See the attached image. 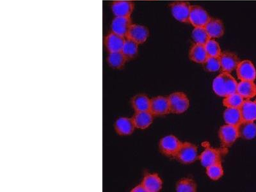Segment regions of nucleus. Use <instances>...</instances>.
Instances as JSON below:
<instances>
[{
  "label": "nucleus",
  "instance_id": "obj_1",
  "mask_svg": "<svg viewBox=\"0 0 256 192\" xmlns=\"http://www.w3.org/2000/svg\"><path fill=\"white\" fill-rule=\"evenodd\" d=\"M238 83L230 73L222 72L216 76L212 82V90L217 96L225 98L236 93Z\"/></svg>",
  "mask_w": 256,
  "mask_h": 192
},
{
  "label": "nucleus",
  "instance_id": "obj_2",
  "mask_svg": "<svg viewBox=\"0 0 256 192\" xmlns=\"http://www.w3.org/2000/svg\"><path fill=\"white\" fill-rule=\"evenodd\" d=\"M198 148L194 144L188 142H182L174 158L180 163L184 164H194L198 159Z\"/></svg>",
  "mask_w": 256,
  "mask_h": 192
},
{
  "label": "nucleus",
  "instance_id": "obj_3",
  "mask_svg": "<svg viewBox=\"0 0 256 192\" xmlns=\"http://www.w3.org/2000/svg\"><path fill=\"white\" fill-rule=\"evenodd\" d=\"M168 98L170 113L179 115L188 110L190 107V100L184 92H173L169 95Z\"/></svg>",
  "mask_w": 256,
  "mask_h": 192
},
{
  "label": "nucleus",
  "instance_id": "obj_4",
  "mask_svg": "<svg viewBox=\"0 0 256 192\" xmlns=\"http://www.w3.org/2000/svg\"><path fill=\"white\" fill-rule=\"evenodd\" d=\"M182 144V142L175 136H164L159 142L160 152L164 156L175 158Z\"/></svg>",
  "mask_w": 256,
  "mask_h": 192
},
{
  "label": "nucleus",
  "instance_id": "obj_5",
  "mask_svg": "<svg viewBox=\"0 0 256 192\" xmlns=\"http://www.w3.org/2000/svg\"><path fill=\"white\" fill-rule=\"evenodd\" d=\"M218 138L223 147H230L239 138L237 126L227 124L222 126L219 129Z\"/></svg>",
  "mask_w": 256,
  "mask_h": 192
},
{
  "label": "nucleus",
  "instance_id": "obj_6",
  "mask_svg": "<svg viewBox=\"0 0 256 192\" xmlns=\"http://www.w3.org/2000/svg\"><path fill=\"white\" fill-rule=\"evenodd\" d=\"M154 116H161L170 113L168 97L159 96L150 99V110Z\"/></svg>",
  "mask_w": 256,
  "mask_h": 192
},
{
  "label": "nucleus",
  "instance_id": "obj_7",
  "mask_svg": "<svg viewBox=\"0 0 256 192\" xmlns=\"http://www.w3.org/2000/svg\"><path fill=\"white\" fill-rule=\"evenodd\" d=\"M236 75L240 81L254 82L256 78V70L250 60L240 61L236 68Z\"/></svg>",
  "mask_w": 256,
  "mask_h": 192
},
{
  "label": "nucleus",
  "instance_id": "obj_8",
  "mask_svg": "<svg viewBox=\"0 0 256 192\" xmlns=\"http://www.w3.org/2000/svg\"><path fill=\"white\" fill-rule=\"evenodd\" d=\"M210 20L206 10L200 6H191L189 22L194 27H204Z\"/></svg>",
  "mask_w": 256,
  "mask_h": 192
},
{
  "label": "nucleus",
  "instance_id": "obj_9",
  "mask_svg": "<svg viewBox=\"0 0 256 192\" xmlns=\"http://www.w3.org/2000/svg\"><path fill=\"white\" fill-rule=\"evenodd\" d=\"M171 12L174 18L178 22H189L190 13L191 6L188 2H176L170 4Z\"/></svg>",
  "mask_w": 256,
  "mask_h": 192
},
{
  "label": "nucleus",
  "instance_id": "obj_10",
  "mask_svg": "<svg viewBox=\"0 0 256 192\" xmlns=\"http://www.w3.org/2000/svg\"><path fill=\"white\" fill-rule=\"evenodd\" d=\"M220 61L221 70L223 72L230 73L236 70L240 63L238 57L234 52H222L219 56Z\"/></svg>",
  "mask_w": 256,
  "mask_h": 192
},
{
  "label": "nucleus",
  "instance_id": "obj_11",
  "mask_svg": "<svg viewBox=\"0 0 256 192\" xmlns=\"http://www.w3.org/2000/svg\"><path fill=\"white\" fill-rule=\"evenodd\" d=\"M132 25L130 17H115L112 22L111 32L126 38Z\"/></svg>",
  "mask_w": 256,
  "mask_h": 192
},
{
  "label": "nucleus",
  "instance_id": "obj_12",
  "mask_svg": "<svg viewBox=\"0 0 256 192\" xmlns=\"http://www.w3.org/2000/svg\"><path fill=\"white\" fill-rule=\"evenodd\" d=\"M114 128L118 136H129L134 134L136 128L132 118L120 116L116 120Z\"/></svg>",
  "mask_w": 256,
  "mask_h": 192
},
{
  "label": "nucleus",
  "instance_id": "obj_13",
  "mask_svg": "<svg viewBox=\"0 0 256 192\" xmlns=\"http://www.w3.org/2000/svg\"><path fill=\"white\" fill-rule=\"evenodd\" d=\"M126 38L111 32L104 38L105 48L108 52L122 51Z\"/></svg>",
  "mask_w": 256,
  "mask_h": 192
},
{
  "label": "nucleus",
  "instance_id": "obj_14",
  "mask_svg": "<svg viewBox=\"0 0 256 192\" xmlns=\"http://www.w3.org/2000/svg\"><path fill=\"white\" fill-rule=\"evenodd\" d=\"M148 35L150 32L146 26L138 24H132L126 38L134 40L138 44H142L147 40Z\"/></svg>",
  "mask_w": 256,
  "mask_h": 192
},
{
  "label": "nucleus",
  "instance_id": "obj_15",
  "mask_svg": "<svg viewBox=\"0 0 256 192\" xmlns=\"http://www.w3.org/2000/svg\"><path fill=\"white\" fill-rule=\"evenodd\" d=\"M142 184L148 192H158L163 186V182L156 173L146 174L142 180Z\"/></svg>",
  "mask_w": 256,
  "mask_h": 192
},
{
  "label": "nucleus",
  "instance_id": "obj_16",
  "mask_svg": "<svg viewBox=\"0 0 256 192\" xmlns=\"http://www.w3.org/2000/svg\"><path fill=\"white\" fill-rule=\"evenodd\" d=\"M198 159L202 166L206 168L212 164L221 162L220 152L216 148L207 147L204 152L201 153Z\"/></svg>",
  "mask_w": 256,
  "mask_h": 192
},
{
  "label": "nucleus",
  "instance_id": "obj_17",
  "mask_svg": "<svg viewBox=\"0 0 256 192\" xmlns=\"http://www.w3.org/2000/svg\"><path fill=\"white\" fill-rule=\"evenodd\" d=\"M134 4L130 1H116L112 4L115 17H130L134 12Z\"/></svg>",
  "mask_w": 256,
  "mask_h": 192
},
{
  "label": "nucleus",
  "instance_id": "obj_18",
  "mask_svg": "<svg viewBox=\"0 0 256 192\" xmlns=\"http://www.w3.org/2000/svg\"><path fill=\"white\" fill-rule=\"evenodd\" d=\"M154 116L150 111L136 112L132 118L137 129L146 130L152 124Z\"/></svg>",
  "mask_w": 256,
  "mask_h": 192
},
{
  "label": "nucleus",
  "instance_id": "obj_19",
  "mask_svg": "<svg viewBox=\"0 0 256 192\" xmlns=\"http://www.w3.org/2000/svg\"><path fill=\"white\" fill-rule=\"evenodd\" d=\"M237 128L239 138L244 140H252L256 136V124L254 121L243 120Z\"/></svg>",
  "mask_w": 256,
  "mask_h": 192
},
{
  "label": "nucleus",
  "instance_id": "obj_20",
  "mask_svg": "<svg viewBox=\"0 0 256 192\" xmlns=\"http://www.w3.org/2000/svg\"><path fill=\"white\" fill-rule=\"evenodd\" d=\"M204 28L210 38H220L224 34V24L220 20L210 18Z\"/></svg>",
  "mask_w": 256,
  "mask_h": 192
},
{
  "label": "nucleus",
  "instance_id": "obj_21",
  "mask_svg": "<svg viewBox=\"0 0 256 192\" xmlns=\"http://www.w3.org/2000/svg\"><path fill=\"white\" fill-rule=\"evenodd\" d=\"M237 93L244 100H250L256 96V84L252 81H241L238 84Z\"/></svg>",
  "mask_w": 256,
  "mask_h": 192
},
{
  "label": "nucleus",
  "instance_id": "obj_22",
  "mask_svg": "<svg viewBox=\"0 0 256 192\" xmlns=\"http://www.w3.org/2000/svg\"><path fill=\"white\" fill-rule=\"evenodd\" d=\"M242 120L244 121L256 120V102L250 100H244L240 107Z\"/></svg>",
  "mask_w": 256,
  "mask_h": 192
},
{
  "label": "nucleus",
  "instance_id": "obj_23",
  "mask_svg": "<svg viewBox=\"0 0 256 192\" xmlns=\"http://www.w3.org/2000/svg\"><path fill=\"white\" fill-rule=\"evenodd\" d=\"M190 59L194 62L203 64L206 60L208 56L204 45L196 44L192 46L189 52Z\"/></svg>",
  "mask_w": 256,
  "mask_h": 192
},
{
  "label": "nucleus",
  "instance_id": "obj_24",
  "mask_svg": "<svg viewBox=\"0 0 256 192\" xmlns=\"http://www.w3.org/2000/svg\"><path fill=\"white\" fill-rule=\"evenodd\" d=\"M131 104L134 112H147L150 110V99L148 96L140 94L132 98Z\"/></svg>",
  "mask_w": 256,
  "mask_h": 192
},
{
  "label": "nucleus",
  "instance_id": "obj_25",
  "mask_svg": "<svg viewBox=\"0 0 256 192\" xmlns=\"http://www.w3.org/2000/svg\"><path fill=\"white\" fill-rule=\"evenodd\" d=\"M224 120L227 124L238 126L243 121L240 108H227L224 113Z\"/></svg>",
  "mask_w": 256,
  "mask_h": 192
},
{
  "label": "nucleus",
  "instance_id": "obj_26",
  "mask_svg": "<svg viewBox=\"0 0 256 192\" xmlns=\"http://www.w3.org/2000/svg\"><path fill=\"white\" fill-rule=\"evenodd\" d=\"M127 59L122 52H108L107 62L112 68L120 70L124 67Z\"/></svg>",
  "mask_w": 256,
  "mask_h": 192
},
{
  "label": "nucleus",
  "instance_id": "obj_27",
  "mask_svg": "<svg viewBox=\"0 0 256 192\" xmlns=\"http://www.w3.org/2000/svg\"><path fill=\"white\" fill-rule=\"evenodd\" d=\"M138 44L129 38H126L124 46L122 49L123 54L127 60H132L137 56L138 52Z\"/></svg>",
  "mask_w": 256,
  "mask_h": 192
},
{
  "label": "nucleus",
  "instance_id": "obj_28",
  "mask_svg": "<svg viewBox=\"0 0 256 192\" xmlns=\"http://www.w3.org/2000/svg\"><path fill=\"white\" fill-rule=\"evenodd\" d=\"M198 190L195 180L191 178H182L177 182L176 190L178 192H196Z\"/></svg>",
  "mask_w": 256,
  "mask_h": 192
},
{
  "label": "nucleus",
  "instance_id": "obj_29",
  "mask_svg": "<svg viewBox=\"0 0 256 192\" xmlns=\"http://www.w3.org/2000/svg\"><path fill=\"white\" fill-rule=\"evenodd\" d=\"M244 100L238 93L236 92L224 98L223 105L226 108H240Z\"/></svg>",
  "mask_w": 256,
  "mask_h": 192
},
{
  "label": "nucleus",
  "instance_id": "obj_30",
  "mask_svg": "<svg viewBox=\"0 0 256 192\" xmlns=\"http://www.w3.org/2000/svg\"><path fill=\"white\" fill-rule=\"evenodd\" d=\"M206 174L212 180H218L224 176V168L221 162L207 166Z\"/></svg>",
  "mask_w": 256,
  "mask_h": 192
},
{
  "label": "nucleus",
  "instance_id": "obj_31",
  "mask_svg": "<svg viewBox=\"0 0 256 192\" xmlns=\"http://www.w3.org/2000/svg\"><path fill=\"white\" fill-rule=\"evenodd\" d=\"M192 38L196 44L204 45L210 38L204 27H196L192 32Z\"/></svg>",
  "mask_w": 256,
  "mask_h": 192
},
{
  "label": "nucleus",
  "instance_id": "obj_32",
  "mask_svg": "<svg viewBox=\"0 0 256 192\" xmlns=\"http://www.w3.org/2000/svg\"><path fill=\"white\" fill-rule=\"evenodd\" d=\"M206 51L208 56L219 57L222 54V50L218 43L214 38H210L204 44Z\"/></svg>",
  "mask_w": 256,
  "mask_h": 192
},
{
  "label": "nucleus",
  "instance_id": "obj_33",
  "mask_svg": "<svg viewBox=\"0 0 256 192\" xmlns=\"http://www.w3.org/2000/svg\"><path fill=\"white\" fill-rule=\"evenodd\" d=\"M205 70L208 72H217L221 70L220 61L219 57L208 56L206 60L203 64Z\"/></svg>",
  "mask_w": 256,
  "mask_h": 192
},
{
  "label": "nucleus",
  "instance_id": "obj_34",
  "mask_svg": "<svg viewBox=\"0 0 256 192\" xmlns=\"http://www.w3.org/2000/svg\"><path fill=\"white\" fill-rule=\"evenodd\" d=\"M132 192H148L142 184L136 185L131 190Z\"/></svg>",
  "mask_w": 256,
  "mask_h": 192
},
{
  "label": "nucleus",
  "instance_id": "obj_35",
  "mask_svg": "<svg viewBox=\"0 0 256 192\" xmlns=\"http://www.w3.org/2000/svg\"><path fill=\"white\" fill-rule=\"evenodd\" d=\"M255 102H256V100H255Z\"/></svg>",
  "mask_w": 256,
  "mask_h": 192
}]
</instances>
